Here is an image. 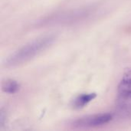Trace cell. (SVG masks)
I'll use <instances>...</instances> for the list:
<instances>
[{"instance_id": "8", "label": "cell", "mask_w": 131, "mask_h": 131, "mask_svg": "<svg viewBox=\"0 0 131 131\" xmlns=\"http://www.w3.org/2000/svg\"><path fill=\"white\" fill-rule=\"evenodd\" d=\"M5 119H6V114L2 110L1 111V114H0V124H1V127L4 126L5 122Z\"/></svg>"}, {"instance_id": "2", "label": "cell", "mask_w": 131, "mask_h": 131, "mask_svg": "<svg viewBox=\"0 0 131 131\" xmlns=\"http://www.w3.org/2000/svg\"><path fill=\"white\" fill-rule=\"evenodd\" d=\"M113 119V114H99L85 116L74 121L72 125L74 127H94L106 124L111 121Z\"/></svg>"}, {"instance_id": "6", "label": "cell", "mask_w": 131, "mask_h": 131, "mask_svg": "<svg viewBox=\"0 0 131 131\" xmlns=\"http://www.w3.org/2000/svg\"><path fill=\"white\" fill-rule=\"evenodd\" d=\"M97 97L95 93L91 94H83L78 96L74 101H73V107L75 109H81L83 108L85 105L90 103Z\"/></svg>"}, {"instance_id": "4", "label": "cell", "mask_w": 131, "mask_h": 131, "mask_svg": "<svg viewBox=\"0 0 131 131\" xmlns=\"http://www.w3.org/2000/svg\"><path fill=\"white\" fill-rule=\"evenodd\" d=\"M89 15H90L89 8H81V9L68 12L66 14L58 15L54 18H52L48 21L49 22L53 21L55 23H58V22L63 23V22H68V21H74L81 19Z\"/></svg>"}, {"instance_id": "7", "label": "cell", "mask_w": 131, "mask_h": 131, "mask_svg": "<svg viewBox=\"0 0 131 131\" xmlns=\"http://www.w3.org/2000/svg\"><path fill=\"white\" fill-rule=\"evenodd\" d=\"M20 84L13 79H7L2 84V89L4 92L8 94H15L19 91Z\"/></svg>"}, {"instance_id": "3", "label": "cell", "mask_w": 131, "mask_h": 131, "mask_svg": "<svg viewBox=\"0 0 131 131\" xmlns=\"http://www.w3.org/2000/svg\"><path fill=\"white\" fill-rule=\"evenodd\" d=\"M116 112L121 119H131V94L118 93L116 101Z\"/></svg>"}, {"instance_id": "5", "label": "cell", "mask_w": 131, "mask_h": 131, "mask_svg": "<svg viewBox=\"0 0 131 131\" xmlns=\"http://www.w3.org/2000/svg\"><path fill=\"white\" fill-rule=\"evenodd\" d=\"M118 93L131 94V68L127 69L118 85Z\"/></svg>"}, {"instance_id": "1", "label": "cell", "mask_w": 131, "mask_h": 131, "mask_svg": "<svg viewBox=\"0 0 131 131\" xmlns=\"http://www.w3.org/2000/svg\"><path fill=\"white\" fill-rule=\"evenodd\" d=\"M54 41L55 36L53 35L35 39L8 56L5 61V65L6 67H15L25 63L50 47Z\"/></svg>"}]
</instances>
